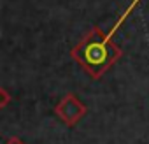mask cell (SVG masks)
<instances>
[{"label": "cell", "mask_w": 149, "mask_h": 144, "mask_svg": "<svg viewBox=\"0 0 149 144\" xmlns=\"http://www.w3.org/2000/svg\"><path fill=\"white\" fill-rule=\"evenodd\" d=\"M4 144H25V142H23L19 137H9V139L4 142Z\"/></svg>", "instance_id": "3957f363"}, {"label": "cell", "mask_w": 149, "mask_h": 144, "mask_svg": "<svg viewBox=\"0 0 149 144\" xmlns=\"http://www.w3.org/2000/svg\"><path fill=\"white\" fill-rule=\"evenodd\" d=\"M137 2H139V0H133V2L130 4V7L126 9V13L121 14V18L116 21V25H114V28H112L111 32L104 34L100 28H93L76 48H74L72 56L76 58V60L81 63V67H83L84 70H88L95 79H98L104 72H105L111 65H114V62L119 58L121 51H119L118 46H114V44L111 42V37H112L114 32L121 27V23L130 16V13H132V11L135 9V6H137Z\"/></svg>", "instance_id": "6da1fadb"}, {"label": "cell", "mask_w": 149, "mask_h": 144, "mask_svg": "<svg viewBox=\"0 0 149 144\" xmlns=\"http://www.w3.org/2000/svg\"><path fill=\"white\" fill-rule=\"evenodd\" d=\"M2 97H4V100H2V104H0V106H2V107H6V104H7V100H9V95H7V92L2 88Z\"/></svg>", "instance_id": "277c9868"}, {"label": "cell", "mask_w": 149, "mask_h": 144, "mask_svg": "<svg viewBox=\"0 0 149 144\" xmlns=\"http://www.w3.org/2000/svg\"><path fill=\"white\" fill-rule=\"evenodd\" d=\"M88 113L86 104H83L76 93H67L58 106L54 107V114L67 125V127H74L81 121V118Z\"/></svg>", "instance_id": "7a4b0ae2"}]
</instances>
